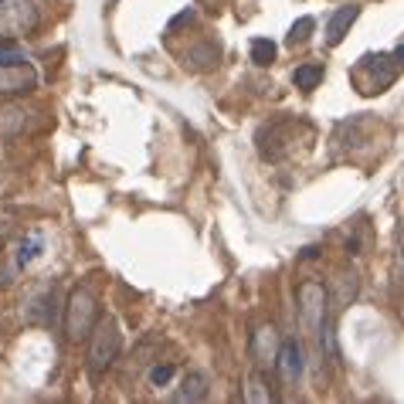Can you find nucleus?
<instances>
[{"label": "nucleus", "mask_w": 404, "mask_h": 404, "mask_svg": "<svg viewBox=\"0 0 404 404\" xmlns=\"http://www.w3.org/2000/svg\"><path fill=\"white\" fill-rule=\"evenodd\" d=\"M275 367H279V373H282V381H285V384H295V381L302 377L306 360H302V346H299V340H282V350H279Z\"/></svg>", "instance_id": "6e6552de"}, {"label": "nucleus", "mask_w": 404, "mask_h": 404, "mask_svg": "<svg viewBox=\"0 0 404 404\" xmlns=\"http://www.w3.org/2000/svg\"><path fill=\"white\" fill-rule=\"evenodd\" d=\"M38 85V75L28 62L24 65H0V95H24Z\"/></svg>", "instance_id": "0eeeda50"}, {"label": "nucleus", "mask_w": 404, "mask_h": 404, "mask_svg": "<svg viewBox=\"0 0 404 404\" xmlns=\"http://www.w3.org/2000/svg\"><path fill=\"white\" fill-rule=\"evenodd\" d=\"M312 28H316V21H312V17H299L293 28H289V38H285V41H289V45H302V41L312 34Z\"/></svg>", "instance_id": "2eb2a0df"}, {"label": "nucleus", "mask_w": 404, "mask_h": 404, "mask_svg": "<svg viewBox=\"0 0 404 404\" xmlns=\"http://www.w3.org/2000/svg\"><path fill=\"white\" fill-rule=\"evenodd\" d=\"M95 323H99V299H95L92 289L78 285L68 293V302H65V337L68 340H85L92 337Z\"/></svg>", "instance_id": "f257e3e1"}, {"label": "nucleus", "mask_w": 404, "mask_h": 404, "mask_svg": "<svg viewBox=\"0 0 404 404\" xmlns=\"http://www.w3.org/2000/svg\"><path fill=\"white\" fill-rule=\"evenodd\" d=\"M41 255V234H31L21 241V251H17V265H31L34 258Z\"/></svg>", "instance_id": "4468645a"}, {"label": "nucleus", "mask_w": 404, "mask_h": 404, "mask_svg": "<svg viewBox=\"0 0 404 404\" xmlns=\"http://www.w3.org/2000/svg\"><path fill=\"white\" fill-rule=\"evenodd\" d=\"M275 51H279L275 41H268V38H255V41H251V62L265 68V65L275 62Z\"/></svg>", "instance_id": "ddd939ff"}, {"label": "nucleus", "mask_w": 404, "mask_h": 404, "mask_svg": "<svg viewBox=\"0 0 404 404\" xmlns=\"http://www.w3.org/2000/svg\"><path fill=\"white\" fill-rule=\"evenodd\" d=\"M123 346V333L116 327V320H99L92 329V346H89V373L99 377L102 371H109L112 360L119 357Z\"/></svg>", "instance_id": "7ed1b4c3"}, {"label": "nucleus", "mask_w": 404, "mask_h": 404, "mask_svg": "<svg viewBox=\"0 0 404 404\" xmlns=\"http://www.w3.org/2000/svg\"><path fill=\"white\" fill-rule=\"evenodd\" d=\"M295 302H299V316L310 329H323L327 323V285L316 279H306L295 289Z\"/></svg>", "instance_id": "39448f33"}, {"label": "nucleus", "mask_w": 404, "mask_h": 404, "mask_svg": "<svg viewBox=\"0 0 404 404\" xmlns=\"http://www.w3.org/2000/svg\"><path fill=\"white\" fill-rule=\"evenodd\" d=\"M245 401L251 404H268V401H275V394L268 391V384H265V377L262 373H255L249 381V391H245Z\"/></svg>", "instance_id": "f8f14e48"}, {"label": "nucleus", "mask_w": 404, "mask_h": 404, "mask_svg": "<svg viewBox=\"0 0 404 404\" xmlns=\"http://www.w3.org/2000/svg\"><path fill=\"white\" fill-rule=\"evenodd\" d=\"M112 4H116V0H112Z\"/></svg>", "instance_id": "aec40b11"}, {"label": "nucleus", "mask_w": 404, "mask_h": 404, "mask_svg": "<svg viewBox=\"0 0 404 404\" xmlns=\"http://www.w3.org/2000/svg\"><path fill=\"white\" fill-rule=\"evenodd\" d=\"M279 350H282V340H279V329L272 323H262V327L251 333V360L255 367H272L279 360Z\"/></svg>", "instance_id": "423d86ee"}, {"label": "nucleus", "mask_w": 404, "mask_h": 404, "mask_svg": "<svg viewBox=\"0 0 404 404\" xmlns=\"http://www.w3.org/2000/svg\"><path fill=\"white\" fill-rule=\"evenodd\" d=\"M207 373L201 371H190L184 377V388H180V394H177V401H204L207 398Z\"/></svg>", "instance_id": "9d476101"}, {"label": "nucleus", "mask_w": 404, "mask_h": 404, "mask_svg": "<svg viewBox=\"0 0 404 404\" xmlns=\"http://www.w3.org/2000/svg\"><path fill=\"white\" fill-rule=\"evenodd\" d=\"M394 78H398V58L394 55H367V58H360L357 72H354V82L364 95L384 92Z\"/></svg>", "instance_id": "20e7f679"}, {"label": "nucleus", "mask_w": 404, "mask_h": 404, "mask_svg": "<svg viewBox=\"0 0 404 404\" xmlns=\"http://www.w3.org/2000/svg\"><path fill=\"white\" fill-rule=\"evenodd\" d=\"M187 58L197 65V68H204V65H211L214 58H218V48H197V51H190Z\"/></svg>", "instance_id": "a211bd4d"}, {"label": "nucleus", "mask_w": 404, "mask_h": 404, "mask_svg": "<svg viewBox=\"0 0 404 404\" xmlns=\"http://www.w3.org/2000/svg\"><path fill=\"white\" fill-rule=\"evenodd\" d=\"M360 17V7L357 4H346V7H337L333 14H329L327 21V45H340L343 38L350 34V28H354V21Z\"/></svg>", "instance_id": "1a4fd4ad"}, {"label": "nucleus", "mask_w": 404, "mask_h": 404, "mask_svg": "<svg viewBox=\"0 0 404 404\" xmlns=\"http://www.w3.org/2000/svg\"><path fill=\"white\" fill-rule=\"evenodd\" d=\"M41 28V11L34 0H0V41L34 38Z\"/></svg>", "instance_id": "f03ea898"}, {"label": "nucleus", "mask_w": 404, "mask_h": 404, "mask_svg": "<svg viewBox=\"0 0 404 404\" xmlns=\"http://www.w3.org/2000/svg\"><path fill=\"white\" fill-rule=\"evenodd\" d=\"M170 377H173V367H170V364H163V367L156 364L153 371H150V384H153V388H163V384H170Z\"/></svg>", "instance_id": "f3484780"}, {"label": "nucleus", "mask_w": 404, "mask_h": 404, "mask_svg": "<svg viewBox=\"0 0 404 404\" xmlns=\"http://www.w3.org/2000/svg\"><path fill=\"white\" fill-rule=\"evenodd\" d=\"M394 58H398V65H404V45L398 48V51H394Z\"/></svg>", "instance_id": "6ab92c4d"}, {"label": "nucleus", "mask_w": 404, "mask_h": 404, "mask_svg": "<svg viewBox=\"0 0 404 404\" xmlns=\"http://www.w3.org/2000/svg\"><path fill=\"white\" fill-rule=\"evenodd\" d=\"M24 62H28V58H24L11 41H0V65H24Z\"/></svg>", "instance_id": "dca6fc26"}, {"label": "nucleus", "mask_w": 404, "mask_h": 404, "mask_svg": "<svg viewBox=\"0 0 404 404\" xmlns=\"http://www.w3.org/2000/svg\"><path fill=\"white\" fill-rule=\"evenodd\" d=\"M293 82L299 85V89H306V92L316 89V85L323 82V65H299V68L293 72Z\"/></svg>", "instance_id": "9b49d317"}]
</instances>
